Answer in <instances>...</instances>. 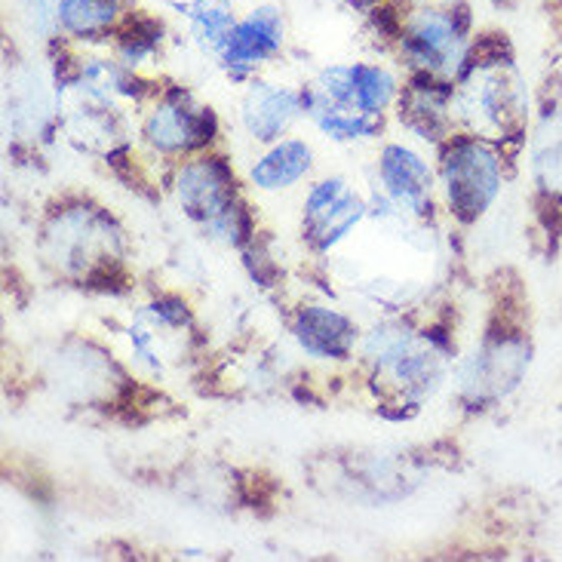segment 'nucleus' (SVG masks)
Masks as SVG:
<instances>
[{"label": "nucleus", "mask_w": 562, "mask_h": 562, "mask_svg": "<svg viewBox=\"0 0 562 562\" xmlns=\"http://www.w3.org/2000/svg\"><path fill=\"white\" fill-rule=\"evenodd\" d=\"M452 108L471 136L498 142L522 136L529 121V95L514 53L502 37L471 44L456 77Z\"/></svg>", "instance_id": "1"}, {"label": "nucleus", "mask_w": 562, "mask_h": 562, "mask_svg": "<svg viewBox=\"0 0 562 562\" xmlns=\"http://www.w3.org/2000/svg\"><path fill=\"white\" fill-rule=\"evenodd\" d=\"M394 75L379 61H350L319 71L302 90L304 111L326 136L353 142L379 136L381 117L396 99Z\"/></svg>", "instance_id": "2"}, {"label": "nucleus", "mask_w": 562, "mask_h": 562, "mask_svg": "<svg viewBox=\"0 0 562 562\" xmlns=\"http://www.w3.org/2000/svg\"><path fill=\"white\" fill-rule=\"evenodd\" d=\"M121 231L95 206H68L46 222L41 249L46 265L77 283L111 277L123 259Z\"/></svg>", "instance_id": "3"}, {"label": "nucleus", "mask_w": 562, "mask_h": 562, "mask_svg": "<svg viewBox=\"0 0 562 562\" xmlns=\"http://www.w3.org/2000/svg\"><path fill=\"white\" fill-rule=\"evenodd\" d=\"M468 25V10L456 0L418 3L400 13L394 44L415 75L456 80L471 49Z\"/></svg>", "instance_id": "4"}, {"label": "nucleus", "mask_w": 562, "mask_h": 562, "mask_svg": "<svg viewBox=\"0 0 562 562\" xmlns=\"http://www.w3.org/2000/svg\"><path fill=\"white\" fill-rule=\"evenodd\" d=\"M446 206L458 222H476L502 191V157L480 136H449L440 151Z\"/></svg>", "instance_id": "5"}, {"label": "nucleus", "mask_w": 562, "mask_h": 562, "mask_svg": "<svg viewBox=\"0 0 562 562\" xmlns=\"http://www.w3.org/2000/svg\"><path fill=\"white\" fill-rule=\"evenodd\" d=\"M213 108L198 105L184 90H167L154 95V105L145 111L142 136L164 157L203 151L215 138Z\"/></svg>", "instance_id": "6"}, {"label": "nucleus", "mask_w": 562, "mask_h": 562, "mask_svg": "<svg viewBox=\"0 0 562 562\" xmlns=\"http://www.w3.org/2000/svg\"><path fill=\"white\" fill-rule=\"evenodd\" d=\"M176 200L184 213L203 228L215 225L218 218H225L231 210L240 206L237 200V182H234V169L228 167L225 157L203 154L194 160H184L176 172Z\"/></svg>", "instance_id": "7"}, {"label": "nucleus", "mask_w": 562, "mask_h": 562, "mask_svg": "<svg viewBox=\"0 0 562 562\" xmlns=\"http://www.w3.org/2000/svg\"><path fill=\"white\" fill-rule=\"evenodd\" d=\"M526 366H529V345L522 335L492 333L473 350L471 363L464 366L461 391L471 396V403L498 400L510 387H517Z\"/></svg>", "instance_id": "8"}, {"label": "nucleus", "mask_w": 562, "mask_h": 562, "mask_svg": "<svg viewBox=\"0 0 562 562\" xmlns=\"http://www.w3.org/2000/svg\"><path fill=\"white\" fill-rule=\"evenodd\" d=\"M283 41H286L283 13L274 3H259L244 19L234 22L222 49L215 53V59L231 77H249L256 75V68L280 56Z\"/></svg>", "instance_id": "9"}, {"label": "nucleus", "mask_w": 562, "mask_h": 562, "mask_svg": "<svg viewBox=\"0 0 562 562\" xmlns=\"http://www.w3.org/2000/svg\"><path fill=\"white\" fill-rule=\"evenodd\" d=\"M366 203L341 179L314 184L304 198V237L314 249L326 252L341 244L363 222Z\"/></svg>", "instance_id": "10"}, {"label": "nucleus", "mask_w": 562, "mask_h": 562, "mask_svg": "<svg viewBox=\"0 0 562 562\" xmlns=\"http://www.w3.org/2000/svg\"><path fill=\"white\" fill-rule=\"evenodd\" d=\"M304 111L302 90H292L286 83H268V80H252L246 92L240 121L249 138L256 142H280L292 123L299 121Z\"/></svg>", "instance_id": "11"}, {"label": "nucleus", "mask_w": 562, "mask_h": 562, "mask_svg": "<svg viewBox=\"0 0 562 562\" xmlns=\"http://www.w3.org/2000/svg\"><path fill=\"white\" fill-rule=\"evenodd\" d=\"M379 176L394 206L409 215H427L434 206V172L425 160L403 145L381 151Z\"/></svg>", "instance_id": "12"}, {"label": "nucleus", "mask_w": 562, "mask_h": 562, "mask_svg": "<svg viewBox=\"0 0 562 562\" xmlns=\"http://www.w3.org/2000/svg\"><path fill=\"white\" fill-rule=\"evenodd\" d=\"M292 333L317 360H348L357 348V326L326 304H304L295 311Z\"/></svg>", "instance_id": "13"}, {"label": "nucleus", "mask_w": 562, "mask_h": 562, "mask_svg": "<svg viewBox=\"0 0 562 562\" xmlns=\"http://www.w3.org/2000/svg\"><path fill=\"white\" fill-rule=\"evenodd\" d=\"M130 15L126 0H59V34L77 44H108Z\"/></svg>", "instance_id": "14"}, {"label": "nucleus", "mask_w": 562, "mask_h": 562, "mask_svg": "<svg viewBox=\"0 0 562 562\" xmlns=\"http://www.w3.org/2000/svg\"><path fill=\"white\" fill-rule=\"evenodd\" d=\"M532 176L541 194L562 200V99H553L535 126Z\"/></svg>", "instance_id": "15"}, {"label": "nucleus", "mask_w": 562, "mask_h": 562, "mask_svg": "<svg viewBox=\"0 0 562 562\" xmlns=\"http://www.w3.org/2000/svg\"><path fill=\"white\" fill-rule=\"evenodd\" d=\"M311 169V148L302 138H280L249 169V182L259 191H286Z\"/></svg>", "instance_id": "16"}, {"label": "nucleus", "mask_w": 562, "mask_h": 562, "mask_svg": "<svg viewBox=\"0 0 562 562\" xmlns=\"http://www.w3.org/2000/svg\"><path fill=\"white\" fill-rule=\"evenodd\" d=\"M179 15L184 19V25H188V34H191V41L203 49V53H218L222 44H225V37L234 29V22H237V15H234V7H231V0H179V3H172Z\"/></svg>", "instance_id": "17"}, {"label": "nucleus", "mask_w": 562, "mask_h": 562, "mask_svg": "<svg viewBox=\"0 0 562 562\" xmlns=\"http://www.w3.org/2000/svg\"><path fill=\"white\" fill-rule=\"evenodd\" d=\"M345 3H348L350 10H357V13H372V10H379L381 3H384V0H345Z\"/></svg>", "instance_id": "18"}]
</instances>
